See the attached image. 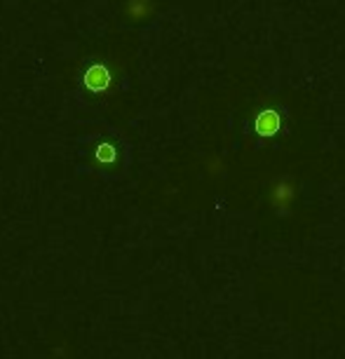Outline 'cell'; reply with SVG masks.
I'll return each instance as SVG.
<instances>
[{
    "label": "cell",
    "instance_id": "cell-1",
    "mask_svg": "<svg viewBox=\"0 0 345 359\" xmlns=\"http://www.w3.org/2000/svg\"><path fill=\"white\" fill-rule=\"evenodd\" d=\"M83 83L90 92H106L113 83L111 69H108L106 64H90L85 69Z\"/></svg>",
    "mask_w": 345,
    "mask_h": 359
},
{
    "label": "cell",
    "instance_id": "cell-2",
    "mask_svg": "<svg viewBox=\"0 0 345 359\" xmlns=\"http://www.w3.org/2000/svg\"><path fill=\"white\" fill-rule=\"evenodd\" d=\"M296 195V188L289 179H280L277 184H273L270 188V205H273L277 212H289Z\"/></svg>",
    "mask_w": 345,
    "mask_h": 359
},
{
    "label": "cell",
    "instance_id": "cell-3",
    "mask_svg": "<svg viewBox=\"0 0 345 359\" xmlns=\"http://www.w3.org/2000/svg\"><path fill=\"white\" fill-rule=\"evenodd\" d=\"M280 130V115L275 111H263L259 118H256V132L261 137H273V134Z\"/></svg>",
    "mask_w": 345,
    "mask_h": 359
},
{
    "label": "cell",
    "instance_id": "cell-4",
    "mask_svg": "<svg viewBox=\"0 0 345 359\" xmlns=\"http://www.w3.org/2000/svg\"><path fill=\"white\" fill-rule=\"evenodd\" d=\"M97 160L101 165H111V162H115V148L111 144H101L97 148Z\"/></svg>",
    "mask_w": 345,
    "mask_h": 359
}]
</instances>
